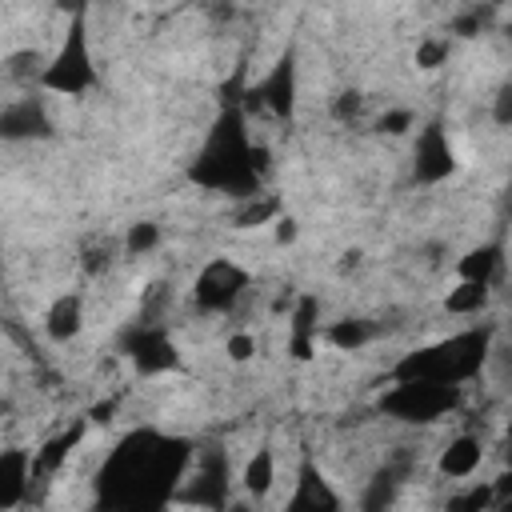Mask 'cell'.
Returning a JSON list of instances; mask_svg holds the SVG:
<instances>
[{
    "instance_id": "obj_1",
    "label": "cell",
    "mask_w": 512,
    "mask_h": 512,
    "mask_svg": "<svg viewBox=\"0 0 512 512\" xmlns=\"http://www.w3.org/2000/svg\"><path fill=\"white\" fill-rule=\"evenodd\" d=\"M192 444L152 432V428H136L128 432L100 464L96 480H100V500L112 508H128V504H172L188 464H192Z\"/></svg>"
},
{
    "instance_id": "obj_2",
    "label": "cell",
    "mask_w": 512,
    "mask_h": 512,
    "mask_svg": "<svg viewBox=\"0 0 512 512\" xmlns=\"http://www.w3.org/2000/svg\"><path fill=\"white\" fill-rule=\"evenodd\" d=\"M248 148H252L248 112H244L240 104H228V108L212 120V128H208L200 152L192 156L188 180H192L196 188L216 192V196H228V200H244V196L260 192L264 180H260V176L252 172V164H248Z\"/></svg>"
},
{
    "instance_id": "obj_3",
    "label": "cell",
    "mask_w": 512,
    "mask_h": 512,
    "mask_svg": "<svg viewBox=\"0 0 512 512\" xmlns=\"http://www.w3.org/2000/svg\"><path fill=\"white\" fill-rule=\"evenodd\" d=\"M492 340H496V328L492 324H472V328H460L444 340H432V344H420L412 352H404L392 368H388V380H444V384H472L488 356H492Z\"/></svg>"
},
{
    "instance_id": "obj_4",
    "label": "cell",
    "mask_w": 512,
    "mask_h": 512,
    "mask_svg": "<svg viewBox=\"0 0 512 512\" xmlns=\"http://www.w3.org/2000/svg\"><path fill=\"white\" fill-rule=\"evenodd\" d=\"M36 88L56 100H84L92 88H100V68L92 56V32H88V12H72L68 28L48 56Z\"/></svg>"
},
{
    "instance_id": "obj_5",
    "label": "cell",
    "mask_w": 512,
    "mask_h": 512,
    "mask_svg": "<svg viewBox=\"0 0 512 512\" xmlns=\"http://www.w3.org/2000/svg\"><path fill=\"white\" fill-rule=\"evenodd\" d=\"M464 404V384H444V380H388L384 392L376 396V412L408 424V428H428L436 420H448Z\"/></svg>"
},
{
    "instance_id": "obj_6",
    "label": "cell",
    "mask_w": 512,
    "mask_h": 512,
    "mask_svg": "<svg viewBox=\"0 0 512 512\" xmlns=\"http://www.w3.org/2000/svg\"><path fill=\"white\" fill-rule=\"evenodd\" d=\"M252 292V272L236 256H208L188 288V300L200 316H232Z\"/></svg>"
},
{
    "instance_id": "obj_7",
    "label": "cell",
    "mask_w": 512,
    "mask_h": 512,
    "mask_svg": "<svg viewBox=\"0 0 512 512\" xmlns=\"http://www.w3.org/2000/svg\"><path fill=\"white\" fill-rule=\"evenodd\" d=\"M120 356L128 360V368L140 380H156V376H176L184 372V352L172 336V328L164 320H136L124 328L120 336Z\"/></svg>"
},
{
    "instance_id": "obj_8",
    "label": "cell",
    "mask_w": 512,
    "mask_h": 512,
    "mask_svg": "<svg viewBox=\"0 0 512 512\" xmlns=\"http://www.w3.org/2000/svg\"><path fill=\"white\" fill-rule=\"evenodd\" d=\"M460 168V156H456V144L444 128V120H424L412 128V160H408V172H412V184L420 188H440L444 180H452Z\"/></svg>"
},
{
    "instance_id": "obj_9",
    "label": "cell",
    "mask_w": 512,
    "mask_h": 512,
    "mask_svg": "<svg viewBox=\"0 0 512 512\" xmlns=\"http://www.w3.org/2000/svg\"><path fill=\"white\" fill-rule=\"evenodd\" d=\"M296 96H300V68H296V52H280L272 60V68L248 88V104H256L268 120L292 124L296 116Z\"/></svg>"
},
{
    "instance_id": "obj_10",
    "label": "cell",
    "mask_w": 512,
    "mask_h": 512,
    "mask_svg": "<svg viewBox=\"0 0 512 512\" xmlns=\"http://www.w3.org/2000/svg\"><path fill=\"white\" fill-rule=\"evenodd\" d=\"M56 132L48 96L40 88H24L20 96L0 104V140L4 144H28V140H48Z\"/></svg>"
},
{
    "instance_id": "obj_11",
    "label": "cell",
    "mask_w": 512,
    "mask_h": 512,
    "mask_svg": "<svg viewBox=\"0 0 512 512\" xmlns=\"http://www.w3.org/2000/svg\"><path fill=\"white\" fill-rule=\"evenodd\" d=\"M88 436H92V424H88V416H84V412H80V416H72L64 428L48 432V436L32 448V480L52 484L56 476H64V468H68V464H72V456L88 444Z\"/></svg>"
},
{
    "instance_id": "obj_12",
    "label": "cell",
    "mask_w": 512,
    "mask_h": 512,
    "mask_svg": "<svg viewBox=\"0 0 512 512\" xmlns=\"http://www.w3.org/2000/svg\"><path fill=\"white\" fill-rule=\"evenodd\" d=\"M284 320H288V360L296 364H312L316 352L324 348L320 344V296L316 292H292L288 308H284Z\"/></svg>"
},
{
    "instance_id": "obj_13",
    "label": "cell",
    "mask_w": 512,
    "mask_h": 512,
    "mask_svg": "<svg viewBox=\"0 0 512 512\" xmlns=\"http://www.w3.org/2000/svg\"><path fill=\"white\" fill-rule=\"evenodd\" d=\"M84 328H88V304H84V292H76V288L56 292V296L48 300V308L40 312V332H44V340L56 344V348L76 344V340L84 336Z\"/></svg>"
},
{
    "instance_id": "obj_14",
    "label": "cell",
    "mask_w": 512,
    "mask_h": 512,
    "mask_svg": "<svg viewBox=\"0 0 512 512\" xmlns=\"http://www.w3.org/2000/svg\"><path fill=\"white\" fill-rule=\"evenodd\" d=\"M484 456H488V444L480 432H452L440 448H436V476L448 480V484H464L472 480L480 468H484Z\"/></svg>"
},
{
    "instance_id": "obj_15",
    "label": "cell",
    "mask_w": 512,
    "mask_h": 512,
    "mask_svg": "<svg viewBox=\"0 0 512 512\" xmlns=\"http://www.w3.org/2000/svg\"><path fill=\"white\" fill-rule=\"evenodd\" d=\"M344 504V496L332 488V480L324 476L316 456H300L296 464V480L288 492V512H336Z\"/></svg>"
},
{
    "instance_id": "obj_16",
    "label": "cell",
    "mask_w": 512,
    "mask_h": 512,
    "mask_svg": "<svg viewBox=\"0 0 512 512\" xmlns=\"http://www.w3.org/2000/svg\"><path fill=\"white\" fill-rule=\"evenodd\" d=\"M32 496V448H0V512L20 508Z\"/></svg>"
},
{
    "instance_id": "obj_17",
    "label": "cell",
    "mask_w": 512,
    "mask_h": 512,
    "mask_svg": "<svg viewBox=\"0 0 512 512\" xmlns=\"http://www.w3.org/2000/svg\"><path fill=\"white\" fill-rule=\"evenodd\" d=\"M276 480H280V460H276V448H272V444H256V448L248 452V460L240 464V472H236V488L244 492V500L264 504V500L272 496Z\"/></svg>"
},
{
    "instance_id": "obj_18",
    "label": "cell",
    "mask_w": 512,
    "mask_h": 512,
    "mask_svg": "<svg viewBox=\"0 0 512 512\" xmlns=\"http://www.w3.org/2000/svg\"><path fill=\"white\" fill-rule=\"evenodd\" d=\"M452 276L456 280H480V284H500L504 276V244L500 240H484V244H472L456 256L452 264Z\"/></svg>"
},
{
    "instance_id": "obj_19",
    "label": "cell",
    "mask_w": 512,
    "mask_h": 512,
    "mask_svg": "<svg viewBox=\"0 0 512 512\" xmlns=\"http://www.w3.org/2000/svg\"><path fill=\"white\" fill-rule=\"evenodd\" d=\"M380 336V324L368 316H336L320 324V344L332 352H364Z\"/></svg>"
},
{
    "instance_id": "obj_20",
    "label": "cell",
    "mask_w": 512,
    "mask_h": 512,
    "mask_svg": "<svg viewBox=\"0 0 512 512\" xmlns=\"http://www.w3.org/2000/svg\"><path fill=\"white\" fill-rule=\"evenodd\" d=\"M236 208H232V228L236 232H256V228H268L288 204H284V196L280 192H272V188H260V192H252V196H244V200H232Z\"/></svg>"
},
{
    "instance_id": "obj_21",
    "label": "cell",
    "mask_w": 512,
    "mask_h": 512,
    "mask_svg": "<svg viewBox=\"0 0 512 512\" xmlns=\"http://www.w3.org/2000/svg\"><path fill=\"white\" fill-rule=\"evenodd\" d=\"M492 284H480V280H452L448 284V292H444V300H440V308L448 312V316H456V320H472V316H484L488 308H492Z\"/></svg>"
},
{
    "instance_id": "obj_22",
    "label": "cell",
    "mask_w": 512,
    "mask_h": 512,
    "mask_svg": "<svg viewBox=\"0 0 512 512\" xmlns=\"http://www.w3.org/2000/svg\"><path fill=\"white\" fill-rule=\"evenodd\" d=\"M44 64H48V52H40V48H32V44L12 48V52L0 60V80H8V84H16V88H36Z\"/></svg>"
},
{
    "instance_id": "obj_23",
    "label": "cell",
    "mask_w": 512,
    "mask_h": 512,
    "mask_svg": "<svg viewBox=\"0 0 512 512\" xmlns=\"http://www.w3.org/2000/svg\"><path fill=\"white\" fill-rule=\"evenodd\" d=\"M452 52H456V40L448 32H424L412 48V64L416 72H440L452 60Z\"/></svg>"
},
{
    "instance_id": "obj_24",
    "label": "cell",
    "mask_w": 512,
    "mask_h": 512,
    "mask_svg": "<svg viewBox=\"0 0 512 512\" xmlns=\"http://www.w3.org/2000/svg\"><path fill=\"white\" fill-rule=\"evenodd\" d=\"M160 244H164V228L156 220H132L124 228L120 252L124 256H152V252H160Z\"/></svg>"
},
{
    "instance_id": "obj_25",
    "label": "cell",
    "mask_w": 512,
    "mask_h": 512,
    "mask_svg": "<svg viewBox=\"0 0 512 512\" xmlns=\"http://www.w3.org/2000/svg\"><path fill=\"white\" fill-rule=\"evenodd\" d=\"M416 124H420L416 108H408V104H388L384 112H376L372 132H376V136H388V140H400V136H412Z\"/></svg>"
},
{
    "instance_id": "obj_26",
    "label": "cell",
    "mask_w": 512,
    "mask_h": 512,
    "mask_svg": "<svg viewBox=\"0 0 512 512\" xmlns=\"http://www.w3.org/2000/svg\"><path fill=\"white\" fill-rule=\"evenodd\" d=\"M220 352H224V360H228V364L244 368V364H252V360H256L260 340H256V332H252V328H228V332H224V340H220Z\"/></svg>"
},
{
    "instance_id": "obj_27",
    "label": "cell",
    "mask_w": 512,
    "mask_h": 512,
    "mask_svg": "<svg viewBox=\"0 0 512 512\" xmlns=\"http://www.w3.org/2000/svg\"><path fill=\"white\" fill-rule=\"evenodd\" d=\"M488 8L492 4H468L464 12H456L452 20H448V36L452 40H476V36H484L488 32Z\"/></svg>"
},
{
    "instance_id": "obj_28",
    "label": "cell",
    "mask_w": 512,
    "mask_h": 512,
    "mask_svg": "<svg viewBox=\"0 0 512 512\" xmlns=\"http://www.w3.org/2000/svg\"><path fill=\"white\" fill-rule=\"evenodd\" d=\"M172 304H176L172 280H152V284L144 288V296H140V320H168Z\"/></svg>"
},
{
    "instance_id": "obj_29",
    "label": "cell",
    "mask_w": 512,
    "mask_h": 512,
    "mask_svg": "<svg viewBox=\"0 0 512 512\" xmlns=\"http://www.w3.org/2000/svg\"><path fill=\"white\" fill-rule=\"evenodd\" d=\"M448 508H456V512H496L492 480H464V492L452 496Z\"/></svg>"
},
{
    "instance_id": "obj_30",
    "label": "cell",
    "mask_w": 512,
    "mask_h": 512,
    "mask_svg": "<svg viewBox=\"0 0 512 512\" xmlns=\"http://www.w3.org/2000/svg\"><path fill=\"white\" fill-rule=\"evenodd\" d=\"M364 104H368V96H364L360 88H340V92L332 96V104H328V116H332L336 124H356V120L364 116Z\"/></svg>"
},
{
    "instance_id": "obj_31",
    "label": "cell",
    "mask_w": 512,
    "mask_h": 512,
    "mask_svg": "<svg viewBox=\"0 0 512 512\" xmlns=\"http://www.w3.org/2000/svg\"><path fill=\"white\" fill-rule=\"evenodd\" d=\"M268 232H272V244L276 248H296L300 244V236H304V224H300V216L296 212H280L272 224H268Z\"/></svg>"
},
{
    "instance_id": "obj_32",
    "label": "cell",
    "mask_w": 512,
    "mask_h": 512,
    "mask_svg": "<svg viewBox=\"0 0 512 512\" xmlns=\"http://www.w3.org/2000/svg\"><path fill=\"white\" fill-rule=\"evenodd\" d=\"M116 248L112 244H88L84 252H80V268L88 272V276H108L112 268H116Z\"/></svg>"
},
{
    "instance_id": "obj_33",
    "label": "cell",
    "mask_w": 512,
    "mask_h": 512,
    "mask_svg": "<svg viewBox=\"0 0 512 512\" xmlns=\"http://www.w3.org/2000/svg\"><path fill=\"white\" fill-rule=\"evenodd\" d=\"M496 128H512V80H500L492 92V108H488Z\"/></svg>"
},
{
    "instance_id": "obj_34",
    "label": "cell",
    "mask_w": 512,
    "mask_h": 512,
    "mask_svg": "<svg viewBox=\"0 0 512 512\" xmlns=\"http://www.w3.org/2000/svg\"><path fill=\"white\" fill-rule=\"evenodd\" d=\"M116 408H120V396H104V400L88 404V408H84V416H88V424H92V428H108V424L116 420Z\"/></svg>"
},
{
    "instance_id": "obj_35",
    "label": "cell",
    "mask_w": 512,
    "mask_h": 512,
    "mask_svg": "<svg viewBox=\"0 0 512 512\" xmlns=\"http://www.w3.org/2000/svg\"><path fill=\"white\" fill-rule=\"evenodd\" d=\"M360 268H364V248H344L340 260H336V272H340V276H352V272H360Z\"/></svg>"
},
{
    "instance_id": "obj_36",
    "label": "cell",
    "mask_w": 512,
    "mask_h": 512,
    "mask_svg": "<svg viewBox=\"0 0 512 512\" xmlns=\"http://www.w3.org/2000/svg\"><path fill=\"white\" fill-rule=\"evenodd\" d=\"M0 268H4V232H0Z\"/></svg>"
},
{
    "instance_id": "obj_37",
    "label": "cell",
    "mask_w": 512,
    "mask_h": 512,
    "mask_svg": "<svg viewBox=\"0 0 512 512\" xmlns=\"http://www.w3.org/2000/svg\"><path fill=\"white\" fill-rule=\"evenodd\" d=\"M484 4H492V8H504V4H508V0H484Z\"/></svg>"
}]
</instances>
